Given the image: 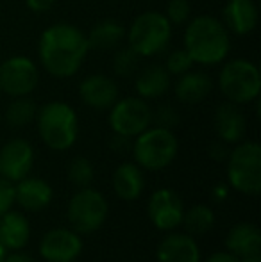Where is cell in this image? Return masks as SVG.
<instances>
[{"label": "cell", "instance_id": "836d02e7", "mask_svg": "<svg viewBox=\"0 0 261 262\" xmlns=\"http://www.w3.org/2000/svg\"><path fill=\"white\" fill-rule=\"evenodd\" d=\"M209 156H211V159H215V161H224V159H227V156H229L227 145L224 141L211 143V146H209Z\"/></svg>", "mask_w": 261, "mask_h": 262}, {"label": "cell", "instance_id": "4316f807", "mask_svg": "<svg viewBox=\"0 0 261 262\" xmlns=\"http://www.w3.org/2000/svg\"><path fill=\"white\" fill-rule=\"evenodd\" d=\"M68 179L79 189L81 187H90L95 179V168L90 159L86 157L72 159V162L68 166Z\"/></svg>", "mask_w": 261, "mask_h": 262}, {"label": "cell", "instance_id": "f1b7e54d", "mask_svg": "<svg viewBox=\"0 0 261 262\" xmlns=\"http://www.w3.org/2000/svg\"><path fill=\"white\" fill-rule=\"evenodd\" d=\"M193 66V59L190 57V54L185 49L181 50H174V52L168 54L167 62H165V68L170 75H183L188 70H192Z\"/></svg>", "mask_w": 261, "mask_h": 262}, {"label": "cell", "instance_id": "7402d4cb", "mask_svg": "<svg viewBox=\"0 0 261 262\" xmlns=\"http://www.w3.org/2000/svg\"><path fill=\"white\" fill-rule=\"evenodd\" d=\"M213 90V82L209 75L202 72H186L179 75V80L175 84V97L183 104L195 105L202 102Z\"/></svg>", "mask_w": 261, "mask_h": 262}, {"label": "cell", "instance_id": "ac0fdd59", "mask_svg": "<svg viewBox=\"0 0 261 262\" xmlns=\"http://www.w3.org/2000/svg\"><path fill=\"white\" fill-rule=\"evenodd\" d=\"M157 262H200V248L190 234H168L157 245Z\"/></svg>", "mask_w": 261, "mask_h": 262}, {"label": "cell", "instance_id": "603a6c76", "mask_svg": "<svg viewBox=\"0 0 261 262\" xmlns=\"http://www.w3.org/2000/svg\"><path fill=\"white\" fill-rule=\"evenodd\" d=\"M136 91L139 98H159L170 88V73L161 64H149L136 75Z\"/></svg>", "mask_w": 261, "mask_h": 262}, {"label": "cell", "instance_id": "484cf974", "mask_svg": "<svg viewBox=\"0 0 261 262\" xmlns=\"http://www.w3.org/2000/svg\"><path fill=\"white\" fill-rule=\"evenodd\" d=\"M38 105L27 97H16L6 109V123L11 128H24L36 120Z\"/></svg>", "mask_w": 261, "mask_h": 262}, {"label": "cell", "instance_id": "277c9868", "mask_svg": "<svg viewBox=\"0 0 261 262\" xmlns=\"http://www.w3.org/2000/svg\"><path fill=\"white\" fill-rule=\"evenodd\" d=\"M179 152L175 134L163 127H149L136 136L132 145L136 164L147 171H161L174 162Z\"/></svg>", "mask_w": 261, "mask_h": 262}, {"label": "cell", "instance_id": "9c48e42d", "mask_svg": "<svg viewBox=\"0 0 261 262\" xmlns=\"http://www.w3.org/2000/svg\"><path fill=\"white\" fill-rule=\"evenodd\" d=\"M152 125V109L143 98L127 97L116 100L109 113V127L115 134L136 138Z\"/></svg>", "mask_w": 261, "mask_h": 262}, {"label": "cell", "instance_id": "8992f818", "mask_svg": "<svg viewBox=\"0 0 261 262\" xmlns=\"http://www.w3.org/2000/svg\"><path fill=\"white\" fill-rule=\"evenodd\" d=\"M129 47L139 57H152L167 49L172 38V24L165 14L147 11L132 20L126 31Z\"/></svg>", "mask_w": 261, "mask_h": 262}, {"label": "cell", "instance_id": "5bb4252c", "mask_svg": "<svg viewBox=\"0 0 261 262\" xmlns=\"http://www.w3.org/2000/svg\"><path fill=\"white\" fill-rule=\"evenodd\" d=\"M79 97L91 109H111L113 104L118 100V86L109 77L93 73L84 77L83 82L79 84Z\"/></svg>", "mask_w": 261, "mask_h": 262}, {"label": "cell", "instance_id": "4dcf8cb0", "mask_svg": "<svg viewBox=\"0 0 261 262\" xmlns=\"http://www.w3.org/2000/svg\"><path fill=\"white\" fill-rule=\"evenodd\" d=\"M179 113L174 109L172 105H159L156 109V113H152V121L157 125V127H163L172 130L174 127L179 125Z\"/></svg>", "mask_w": 261, "mask_h": 262}, {"label": "cell", "instance_id": "30bf717a", "mask_svg": "<svg viewBox=\"0 0 261 262\" xmlns=\"http://www.w3.org/2000/svg\"><path fill=\"white\" fill-rule=\"evenodd\" d=\"M39 82V72L34 61L25 55H13L0 64V93L9 97H27Z\"/></svg>", "mask_w": 261, "mask_h": 262}, {"label": "cell", "instance_id": "d590c367", "mask_svg": "<svg viewBox=\"0 0 261 262\" xmlns=\"http://www.w3.org/2000/svg\"><path fill=\"white\" fill-rule=\"evenodd\" d=\"M129 139L131 138L115 134V136H113V139H111V148L115 150V152H124V150L129 148Z\"/></svg>", "mask_w": 261, "mask_h": 262}, {"label": "cell", "instance_id": "e575fe53", "mask_svg": "<svg viewBox=\"0 0 261 262\" xmlns=\"http://www.w3.org/2000/svg\"><path fill=\"white\" fill-rule=\"evenodd\" d=\"M204 262H240V259L229 252H216L213 255H209Z\"/></svg>", "mask_w": 261, "mask_h": 262}, {"label": "cell", "instance_id": "6da1fadb", "mask_svg": "<svg viewBox=\"0 0 261 262\" xmlns=\"http://www.w3.org/2000/svg\"><path fill=\"white\" fill-rule=\"evenodd\" d=\"M90 50L88 38L72 24H54L39 38L38 55L42 66L56 79H68L83 66Z\"/></svg>", "mask_w": 261, "mask_h": 262}, {"label": "cell", "instance_id": "44dd1931", "mask_svg": "<svg viewBox=\"0 0 261 262\" xmlns=\"http://www.w3.org/2000/svg\"><path fill=\"white\" fill-rule=\"evenodd\" d=\"M113 189L116 196L126 202L138 200L145 189L143 171L136 162H124L113 173Z\"/></svg>", "mask_w": 261, "mask_h": 262}, {"label": "cell", "instance_id": "52a82bcc", "mask_svg": "<svg viewBox=\"0 0 261 262\" xmlns=\"http://www.w3.org/2000/svg\"><path fill=\"white\" fill-rule=\"evenodd\" d=\"M218 88L227 102L236 105L251 104L258 98L261 90V75L254 62L247 59H233L220 70Z\"/></svg>", "mask_w": 261, "mask_h": 262}, {"label": "cell", "instance_id": "3957f363", "mask_svg": "<svg viewBox=\"0 0 261 262\" xmlns=\"http://www.w3.org/2000/svg\"><path fill=\"white\" fill-rule=\"evenodd\" d=\"M42 141L56 152L72 148L79 136V120L72 105L54 100L38 109L36 114Z\"/></svg>", "mask_w": 261, "mask_h": 262}, {"label": "cell", "instance_id": "7c38bea8", "mask_svg": "<svg viewBox=\"0 0 261 262\" xmlns=\"http://www.w3.org/2000/svg\"><path fill=\"white\" fill-rule=\"evenodd\" d=\"M34 164V148L27 139L14 138L0 148V177L18 182L31 173Z\"/></svg>", "mask_w": 261, "mask_h": 262}, {"label": "cell", "instance_id": "e0dca14e", "mask_svg": "<svg viewBox=\"0 0 261 262\" xmlns=\"http://www.w3.org/2000/svg\"><path fill=\"white\" fill-rule=\"evenodd\" d=\"M222 16L227 31L236 36H247L258 25V6L254 0H227Z\"/></svg>", "mask_w": 261, "mask_h": 262}, {"label": "cell", "instance_id": "9a60e30c", "mask_svg": "<svg viewBox=\"0 0 261 262\" xmlns=\"http://www.w3.org/2000/svg\"><path fill=\"white\" fill-rule=\"evenodd\" d=\"M54 198V191L47 180L27 175L14 182V204L29 212H39L47 209Z\"/></svg>", "mask_w": 261, "mask_h": 262}, {"label": "cell", "instance_id": "ba28073f", "mask_svg": "<svg viewBox=\"0 0 261 262\" xmlns=\"http://www.w3.org/2000/svg\"><path fill=\"white\" fill-rule=\"evenodd\" d=\"M108 200L91 187H81L68 202V223L77 234H93L108 217Z\"/></svg>", "mask_w": 261, "mask_h": 262}, {"label": "cell", "instance_id": "7a4b0ae2", "mask_svg": "<svg viewBox=\"0 0 261 262\" xmlns=\"http://www.w3.org/2000/svg\"><path fill=\"white\" fill-rule=\"evenodd\" d=\"M231 49L229 31L215 16L202 14L193 18L185 31V50L193 62L198 64H218L227 57Z\"/></svg>", "mask_w": 261, "mask_h": 262}, {"label": "cell", "instance_id": "2e32d148", "mask_svg": "<svg viewBox=\"0 0 261 262\" xmlns=\"http://www.w3.org/2000/svg\"><path fill=\"white\" fill-rule=\"evenodd\" d=\"M213 125H215V132L218 139L226 145L240 143L245 138V130H247L245 114L233 102H226V104H220L216 107L215 114H213Z\"/></svg>", "mask_w": 261, "mask_h": 262}, {"label": "cell", "instance_id": "8fae6325", "mask_svg": "<svg viewBox=\"0 0 261 262\" xmlns=\"http://www.w3.org/2000/svg\"><path fill=\"white\" fill-rule=\"evenodd\" d=\"M183 214H185V205L174 189L161 187L150 194L147 204V216L157 230H175L181 225Z\"/></svg>", "mask_w": 261, "mask_h": 262}, {"label": "cell", "instance_id": "1f68e13d", "mask_svg": "<svg viewBox=\"0 0 261 262\" xmlns=\"http://www.w3.org/2000/svg\"><path fill=\"white\" fill-rule=\"evenodd\" d=\"M14 205V184L0 177V216L11 210Z\"/></svg>", "mask_w": 261, "mask_h": 262}, {"label": "cell", "instance_id": "f35d334b", "mask_svg": "<svg viewBox=\"0 0 261 262\" xmlns=\"http://www.w3.org/2000/svg\"><path fill=\"white\" fill-rule=\"evenodd\" d=\"M6 255H7V250L4 248V245L0 243V262H4V259H6Z\"/></svg>", "mask_w": 261, "mask_h": 262}, {"label": "cell", "instance_id": "ffe728a7", "mask_svg": "<svg viewBox=\"0 0 261 262\" xmlns=\"http://www.w3.org/2000/svg\"><path fill=\"white\" fill-rule=\"evenodd\" d=\"M31 239V223L22 212L7 210L0 216V243L6 250H22Z\"/></svg>", "mask_w": 261, "mask_h": 262}, {"label": "cell", "instance_id": "d6986e66", "mask_svg": "<svg viewBox=\"0 0 261 262\" xmlns=\"http://www.w3.org/2000/svg\"><path fill=\"white\" fill-rule=\"evenodd\" d=\"M226 248L238 259L261 253V232L258 225L242 221L231 227L226 235Z\"/></svg>", "mask_w": 261, "mask_h": 262}, {"label": "cell", "instance_id": "5b68a950", "mask_svg": "<svg viewBox=\"0 0 261 262\" xmlns=\"http://www.w3.org/2000/svg\"><path fill=\"white\" fill-rule=\"evenodd\" d=\"M227 180L238 193L258 196L261 191V146L240 141L227 156Z\"/></svg>", "mask_w": 261, "mask_h": 262}, {"label": "cell", "instance_id": "d6a6232c", "mask_svg": "<svg viewBox=\"0 0 261 262\" xmlns=\"http://www.w3.org/2000/svg\"><path fill=\"white\" fill-rule=\"evenodd\" d=\"M56 4V0H25V6L32 11V13H47L50 11Z\"/></svg>", "mask_w": 261, "mask_h": 262}, {"label": "cell", "instance_id": "8d00e7d4", "mask_svg": "<svg viewBox=\"0 0 261 262\" xmlns=\"http://www.w3.org/2000/svg\"><path fill=\"white\" fill-rule=\"evenodd\" d=\"M4 262H38L36 259H32L31 255H25V253H11V255H6V259H4Z\"/></svg>", "mask_w": 261, "mask_h": 262}, {"label": "cell", "instance_id": "d4e9b609", "mask_svg": "<svg viewBox=\"0 0 261 262\" xmlns=\"http://www.w3.org/2000/svg\"><path fill=\"white\" fill-rule=\"evenodd\" d=\"M181 225L185 227L186 234H190L192 237L204 235L215 227V212L208 205L195 204L188 210H185Z\"/></svg>", "mask_w": 261, "mask_h": 262}, {"label": "cell", "instance_id": "4fadbf2b", "mask_svg": "<svg viewBox=\"0 0 261 262\" xmlns=\"http://www.w3.org/2000/svg\"><path fill=\"white\" fill-rule=\"evenodd\" d=\"M83 252V239L72 228H52L39 241V255L47 262H73Z\"/></svg>", "mask_w": 261, "mask_h": 262}, {"label": "cell", "instance_id": "83f0119b", "mask_svg": "<svg viewBox=\"0 0 261 262\" xmlns=\"http://www.w3.org/2000/svg\"><path fill=\"white\" fill-rule=\"evenodd\" d=\"M138 64H139V55L131 49H118L113 57V72L118 77H131L138 72Z\"/></svg>", "mask_w": 261, "mask_h": 262}, {"label": "cell", "instance_id": "74e56055", "mask_svg": "<svg viewBox=\"0 0 261 262\" xmlns=\"http://www.w3.org/2000/svg\"><path fill=\"white\" fill-rule=\"evenodd\" d=\"M240 262H261V253H256V255H249L240 259Z\"/></svg>", "mask_w": 261, "mask_h": 262}, {"label": "cell", "instance_id": "cb8c5ba5", "mask_svg": "<svg viewBox=\"0 0 261 262\" xmlns=\"http://www.w3.org/2000/svg\"><path fill=\"white\" fill-rule=\"evenodd\" d=\"M88 45L95 50H113L126 39V27L115 20H102L90 31Z\"/></svg>", "mask_w": 261, "mask_h": 262}, {"label": "cell", "instance_id": "f546056e", "mask_svg": "<svg viewBox=\"0 0 261 262\" xmlns=\"http://www.w3.org/2000/svg\"><path fill=\"white\" fill-rule=\"evenodd\" d=\"M190 13H192V6H190L188 0H168L167 6V14L170 24H185L190 20Z\"/></svg>", "mask_w": 261, "mask_h": 262}]
</instances>
